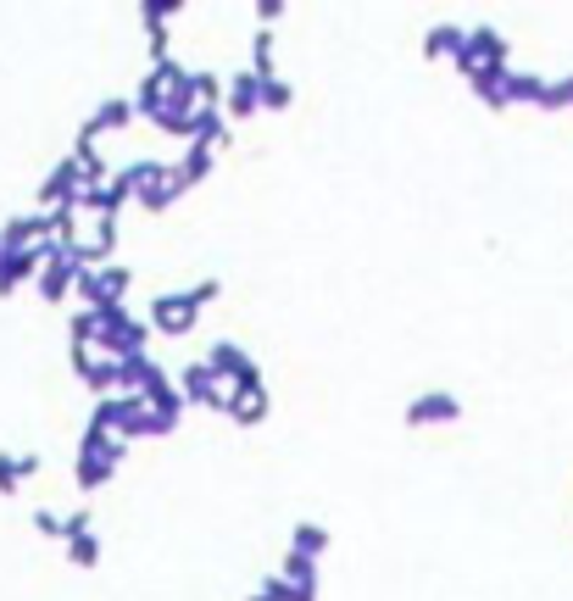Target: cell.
Returning a JSON list of instances; mask_svg holds the SVG:
<instances>
[{"mask_svg": "<svg viewBox=\"0 0 573 601\" xmlns=\"http://www.w3.org/2000/svg\"><path fill=\"white\" fill-rule=\"evenodd\" d=\"M0 490H18V468H12V457H0Z\"/></svg>", "mask_w": 573, "mask_h": 601, "instance_id": "obj_1", "label": "cell"}]
</instances>
